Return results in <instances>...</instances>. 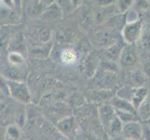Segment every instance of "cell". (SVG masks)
Here are the masks:
<instances>
[{"mask_svg":"<svg viewBox=\"0 0 150 140\" xmlns=\"http://www.w3.org/2000/svg\"><path fill=\"white\" fill-rule=\"evenodd\" d=\"M8 85V95L23 105H27L32 100V95L29 90L28 85L23 80H8L5 79Z\"/></svg>","mask_w":150,"mask_h":140,"instance_id":"1","label":"cell"},{"mask_svg":"<svg viewBox=\"0 0 150 140\" xmlns=\"http://www.w3.org/2000/svg\"><path fill=\"white\" fill-rule=\"evenodd\" d=\"M143 35V23L138 20L133 23H128L124 25L121 36L123 41L128 45H133L139 41Z\"/></svg>","mask_w":150,"mask_h":140,"instance_id":"2","label":"cell"},{"mask_svg":"<svg viewBox=\"0 0 150 140\" xmlns=\"http://www.w3.org/2000/svg\"><path fill=\"white\" fill-rule=\"evenodd\" d=\"M139 61L138 53L133 45H125L122 50L120 59H118V65L123 69L132 70L136 66Z\"/></svg>","mask_w":150,"mask_h":140,"instance_id":"3","label":"cell"},{"mask_svg":"<svg viewBox=\"0 0 150 140\" xmlns=\"http://www.w3.org/2000/svg\"><path fill=\"white\" fill-rule=\"evenodd\" d=\"M56 128L59 131V133L66 137L67 139L74 138L77 134V128H79V124H77L76 119L73 115L66 116L60 121L56 122Z\"/></svg>","mask_w":150,"mask_h":140,"instance_id":"4","label":"cell"},{"mask_svg":"<svg viewBox=\"0 0 150 140\" xmlns=\"http://www.w3.org/2000/svg\"><path fill=\"white\" fill-rule=\"evenodd\" d=\"M97 112H98V118H99V121L103 131H105L107 127L117 118L116 109L111 105L110 102L105 103L98 107Z\"/></svg>","mask_w":150,"mask_h":140,"instance_id":"5","label":"cell"},{"mask_svg":"<svg viewBox=\"0 0 150 140\" xmlns=\"http://www.w3.org/2000/svg\"><path fill=\"white\" fill-rule=\"evenodd\" d=\"M116 95V92L112 90L106 89H92L89 91L86 95V99L92 105H103V104L110 102L112 98ZM98 106V107H99Z\"/></svg>","mask_w":150,"mask_h":140,"instance_id":"6","label":"cell"},{"mask_svg":"<svg viewBox=\"0 0 150 140\" xmlns=\"http://www.w3.org/2000/svg\"><path fill=\"white\" fill-rule=\"evenodd\" d=\"M144 125L141 121L123 123L121 136L131 140H143Z\"/></svg>","mask_w":150,"mask_h":140,"instance_id":"7","label":"cell"},{"mask_svg":"<svg viewBox=\"0 0 150 140\" xmlns=\"http://www.w3.org/2000/svg\"><path fill=\"white\" fill-rule=\"evenodd\" d=\"M124 47H125V45H121L120 42H118V41H116L115 43L107 47L105 51V61L114 62V63L118 62V59H120Z\"/></svg>","mask_w":150,"mask_h":140,"instance_id":"8","label":"cell"},{"mask_svg":"<svg viewBox=\"0 0 150 140\" xmlns=\"http://www.w3.org/2000/svg\"><path fill=\"white\" fill-rule=\"evenodd\" d=\"M110 103L116 109V111H127V112L137 113V109L135 108V107L130 101L125 100L117 95H115L110 100Z\"/></svg>","mask_w":150,"mask_h":140,"instance_id":"9","label":"cell"},{"mask_svg":"<svg viewBox=\"0 0 150 140\" xmlns=\"http://www.w3.org/2000/svg\"><path fill=\"white\" fill-rule=\"evenodd\" d=\"M100 66V60L95 54H90L84 61V72L88 77H94Z\"/></svg>","mask_w":150,"mask_h":140,"instance_id":"10","label":"cell"},{"mask_svg":"<svg viewBox=\"0 0 150 140\" xmlns=\"http://www.w3.org/2000/svg\"><path fill=\"white\" fill-rule=\"evenodd\" d=\"M150 90L148 88L142 86V87H134L133 93L132 97V104L137 108L140 107L141 104L144 101V99L147 97Z\"/></svg>","mask_w":150,"mask_h":140,"instance_id":"11","label":"cell"},{"mask_svg":"<svg viewBox=\"0 0 150 140\" xmlns=\"http://www.w3.org/2000/svg\"><path fill=\"white\" fill-rule=\"evenodd\" d=\"M7 140H24L22 127L17 123L8 124L5 130V137Z\"/></svg>","mask_w":150,"mask_h":140,"instance_id":"12","label":"cell"},{"mask_svg":"<svg viewBox=\"0 0 150 140\" xmlns=\"http://www.w3.org/2000/svg\"><path fill=\"white\" fill-rule=\"evenodd\" d=\"M62 14H63V9L55 2L44 10L41 17L47 21H57L62 17Z\"/></svg>","mask_w":150,"mask_h":140,"instance_id":"13","label":"cell"},{"mask_svg":"<svg viewBox=\"0 0 150 140\" xmlns=\"http://www.w3.org/2000/svg\"><path fill=\"white\" fill-rule=\"evenodd\" d=\"M137 114L141 122L146 123L150 122V92L144 101L137 108Z\"/></svg>","mask_w":150,"mask_h":140,"instance_id":"14","label":"cell"},{"mask_svg":"<svg viewBox=\"0 0 150 140\" xmlns=\"http://www.w3.org/2000/svg\"><path fill=\"white\" fill-rule=\"evenodd\" d=\"M122 128H123V122L118 118H117L105 131L106 136H107V139L120 136L121 132H122Z\"/></svg>","mask_w":150,"mask_h":140,"instance_id":"15","label":"cell"},{"mask_svg":"<svg viewBox=\"0 0 150 140\" xmlns=\"http://www.w3.org/2000/svg\"><path fill=\"white\" fill-rule=\"evenodd\" d=\"M60 58L62 63L66 65H73L76 63L77 60V54L72 49H64L61 53Z\"/></svg>","mask_w":150,"mask_h":140,"instance_id":"16","label":"cell"},{"mask_svg":"<svg viewBox=\"0 0 150 140\" xmlns=\"http://www.w3.org/2000/svg\"><path fill=\"white\" fill-rule=\"evenodd\" d=\"M96 41L98 42V45L99 46L106 47V48L116 42L115 38H114L112 34L110 32H108V31H103V32H100L99 34H97Z\"/></svg>","mask_w":150,"mask_h":140,"instance_id":"17","label":"cell"},{"mask_svg":"<svg viewBox=\"0 0 150 140\" xmlns=\"http://www.w3.org/2000/svg\"><path fill=\"white\" fill-rule=\"evenodd\" d=\"M34 38L38 42H40L42 44L49 43L51 38V31L48 27H41L38 31H37Z\"/></svg>","mask_w":150,"mask_h":140,"instance_id":"18","label":"cell"},{"mask_svg":"<svg viewBox=\"0 0 150 140\" xmlns=\"http://www.w3.org/2000/svg\"><path fill=\"white\" fill-rule=\"evenodd\" d=\"M8 63L12 67L21 68L24 65V58L19 51H11L8 54Z\"/></svg>","mask_w":150,"mask_h":140,"instance_id":"19","label":"cell"},{"mask_svg":"<svg viewBox=\"0 0 150 140\" xmlns=\"http://www.w3.org/2000/svg\"><path fill=\"white\" fill-rule=\"evenodd\" d=\"M139 45L143 50L150 53V31H146L143 33L141 38L139 39Z\"/></svg>","mask_w":150,"mask_h":140,"instance_id":"20","label":"cell"},{"mask_svg":"<svg viewBox=\"0 0 150 140\" xmlns=\"http://www.w3.org/2000/svg\"><path fill=\"white\" fill-rule=\"evenodd\" d=\"M135 0H117V7L121 14L127 13L131 9Z\"/></svg>","mask_w":150,"mask_h":140,"instance_id":"21","label":"cell"},{"mask_svg":"<svg viewBox=\"0 0 150 140\" xmlns=\"http://www.w3.org/2000/svg\"><path fill=\"white\" fill-rule=\"evenodd\" d=\"M81 140H103V139L96 133L86 132L81 134Z\"/></svg>","mask_w":150,"mask_h":140,"instance_id":"22","label":"cell"},{"mask_svg":"<svg viewBox=\"0 0 150 140\" xmlns=\"http://www.w3.org/2000/svg\"><path fill=\"white\" fill-rule=\"evenodd\" d=\"M126 22L128 23H133L138 21V15H137V11L135 9H130L129 11L126 13Z\"/></svg>","mask_w":150,"mask_h":140,"instance_id":"23","label":"cell"},{"mask_svg":"<svg viewBox=\"0 0 150 140\" xmlns=\"http://www.w3.org/2000/svg\"><path fill=\"white\" fill-rule=\"evenodd\" d=\"M134 4H135L136 9L142 10V11H144L149 8V3L147 0H135Z\"/></svg>","mask_w":150,"mask_h":140,"instance_id":"24","label":"cell"},{"mask_svg":"<svg viewBox=\"0 0 150 140\" xmlns=\"http://www.w3.org/2000/svg\"><path fill=\"white\" fill-rule=\"evenodd\" d=\"M56 3L61 7V9H63V11L70 9L71 7L73 6L71 0H56Z\"/></svg>","mask_w":150,"mask_h":140,"instance_id":"25","label":"cell"},{"mask_svg":"<svg viewBox=\"0 0 150 140\" xmlns=\"http://www.w3.org/2000/svg\"><path fill=\"white\" fill-rule=\"evenodd\" d=\"M115 0H98V4H99L100 7H107L113 5Z\"/></svg>","mask_w":150,"mask_h":140,"instance_id":"26","label":"cell"},{"mask_svg":"<svg viewBox=\"0 0 150 140\" xmlns=\"http://www.w3.org/2000/svg\"><path fill=\"white\" fill-rule=\"evenodd\" d=\"M144 73L146 74V76L147 77V79H150V62H147V63L144 64Z\"/></svg>","mask_w":150,"mask_h":140,"instance_id":"27","label":"cell"},{"mask_svg":"<svg viewBox=\"0 0 150 140\" xmlns=\"http://www.w3.org/2000/svg\"><path fill=\"white\" fill-rule=\"evenodd\" d=\"M39 1L46 9H47L48 7H50L52 4H54L56 2V0H39Z\"/></svg>","mask_w":150,"mask_h":140,"instance_id":"28","label":"cell"},{"mask_svg":"<svg viewBox=\"0 0 150 140\" xmlns=\"http://www.w3.org/2000/svg\"><path fill=\"white\" fill-rule=\"evenodd\" d=\"M71 2H72V5H73V7H77L80 4L81 0H71Z\"/></svg>","mask_w":150,"mask_h":140,"instance_id":"29","label":"cell"},{"mask_svg":"<svg viewBox=\"0 0 150 140\" xmlns=\"http://www.w3.org/2000/svg\"><path fill=\"white\" fill-rule=\"evenodd\" d=\"M3 1L8 7H11L12 5H13V0H3Z\"/></svg>","mask_w":150,"mask_h":140,"instance_id":"30","label":"cell"},{"mask_svg":"<svg viewBox=\"0 0 150 140\" xmlns=\"http://www.w3.org/2000/svg\"><path fill=\"white\" fill-rule=\"evenodd\" d=\"M108 140H131V139L124 138V137H122L120 136H117V137H115V138H110V139H108Z\"/></svg>","mask_w":150,"mask_h":140,"instance_id":"31","label":"cell"},{"mask_svg":"<svg viewBox=\"0 0 150 140\" xmlns=\"http://www.w3.org/2000/svg\"><path fill=\"white\" fill-rule=\"evenodd\" d=\"M148 124V126H149V129H150V122H146Z\"/></svg>","mask_w":150,"mask_h":140,"instance_id":"32","label":"cell"},{"mask_svg":"<svg viewBox=\"0 0 150 140\" xmlns=\"http://www.w3.org/2000/svg\"><path fill=\"white\" fill-rule=\"evenodd\" d=\"M3 140H7V139H6V138H4V139H3Z\"/></svg>","mask_w":150,"mask_h":140,"instance_id":"33","label":"cell"},{"mask_svg":"<svg viewBox=\"0 0 150 140\" xmlns=\"http://www.w3.org/2000/svg\"></svg>","mask_w":150,"mask_h":140,"instance_id":"34","label":"cell"}]
</instances>
